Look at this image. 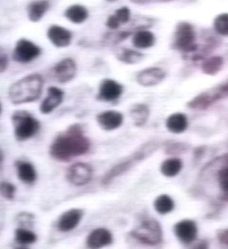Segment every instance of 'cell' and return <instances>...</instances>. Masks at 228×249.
I'll return each instance as SVG.
<instances>
[{
    "label": "cell",
    "mask_w": 228,
    "mask_h": 249,
    "mask_svg": "<svg viewBox=\"0 0 228 249\" xmlns=\"http://www.w3.org/2000/svg\"><path fill=\"white\" fill-rule=\"evenodd\" d=\"M90 146L91 143L84 135L82 125L71 124L65 132L54 139L50 147V154L54 160L68 162L73 158L86 154Z\"/></svg>",
    "instance_id": "obj_1"
},
{
    "label": "cell",
    "mask_w": 228,
    "mask_h": 249,
    "mask_svg": "<svg viewBox=\"0 0 228 249\" xmlns=\"http://www.w3.org/2000/svg\"><path fill=\"white\" fill-rule=\"evenodd\" d=\"M43 87V79L40 74H29L12 84L8 96L14 105L34 102L41 96Z\"/></svg>",
    "instance_id": "obj_2"
},
{
    "label": "cell",
    "mask_w": 228,
    "mask_h": 249,
    "mask_svg": "<svg viewBox=\"0 0 228 249\" xmlns=\"http://www.w3.org/2000/svg\"><path fill=\"white\" fill-rule=\"evenodd\" d=\"M12 122L14 135L18 141H25L35 136L40 129V122L27 111L18 110L13 113Z\"/></svg>",
    "instance_id": "obj_3"
},
{
    "label": "cell",
    "mask_w": 228,
    "mask_h": 249,
    "mask_svg": "<svg viewBox=\"0 0 228 249\" xmlns=\"http://www.w3.org/2000/svg\"><path fill=\"white\" fill-rule=\"evenodd\" d=\"M132 233L133 237L147 245H156L162 241L161 226L153 219L143 221Z\"/></svg>",
    "instance_id": "obj_4"
},
{
    "label": "cell",
    "mask_w": 228,
    "mask_h": 249,
    "mask_svg": "<svg viewBox=\"0 0 228 249\" xmlns=\"http://www.w3.org/2000/svg\"><path fill=\"white\" fill-rule=\"evenodd\" d=\"M195 34L192 25L186 22H181L177 24L175 33L174 43L172 47L186 53L193 52L197 46L194 43Z\"/></svg>",
    "instance_id": "obj_5"
},
{
    "label": "cell",
    "mask_w": 228,
    "mask_h": 249,
    "mask_svg": "<svg viewBox=\"0 0 228 249\" xmlns=\"http://www.w3.org/2000/svg\"><path fill=\"white\" fill-rule=\"evenodd\" d=\"M41 54L40 47L28 39L22 38L16 43L12 58L18 63H30Z\"/></svg>",
    "instance_id": "obj_6"
},
{
    "label": "cell",
    "mask_w": 228,
    "mask_h": 249,
    "mask_svg": "<svg viewBox=\"0 0 228 249\" xmlns=\"http://www.w3.org/2000/svg\"><path fill=\"white\" fill-rule=\"evenodd\" d=\"M93 168L85 163H76L67 171V179L75 186H82L88 183L93 178Z\"/></svg>",
    "instance_id": "obj_7"
},
{
    "label": "cell",
    "mask_w": 228,
    "mask_h": 249,
    "mask_svg": "<svg viewBox=\"0 0 228 249\" xmlns=\"http://www.w3.org/2000/svg\"><path fill=\"white\" fill-rule=\"evenodd\" d=\"M124 87L119 82L112 79H105L101 82L99 88L97 100L105 102H112L118 100L122 95Z\"/></svg>",
    "instance_id": "obj_8"
},
{
    "label": "cell",
    "mask_w": 228,
    "mask_h": 249,
    "mask_svg": "<svg viewBox=\"0 0 228 249\" xmlns=\"http://www.w3.org/2000/svg\"><path fill=\"white\" fill-rule=\"evenodd\" d=\"M52 74L56 82L62 84L67 83L75 76L76 64L73 59H62L53 67Z\"/></svg>",
    "instance_id": "obj_9"
},
{
    "label": "cell",
    "mask_w": 228,
    "mask_h": 249,
    "mask_svg": "<svg viewBox=\"0 0 228 249\" xmlns=\"http://www.w3.org/2000/svg\"><path fill=\"white\" fill-rule=\"evenodd\" d=\"M165 76L166 73L164 70L160 68L152 67L140 71L137 74L136 80L140 85L143 87H153L162 82Z\"/></svg>",
    "instance_id": "obj_10"
},
{
    "label": "cell",
    "mask_w": 228,
    "mask_h": 249,
    "mask_svg": "<svg viewBox=\"0 0 228 249\" xmlns=\"http://www.w3.org/2000/svg\"><path fill=\"white\" fill-rule=\"evenodd\" d=\"M47 36L51 43L57 48L70 46L72 41V32L60 25H51L47 31Z\"/></svg>",
    "instance_id": "obj_11"
},
{
    "label": "cell",
    "mask_w": 228,
    "mask_h": 249,
    "mask_svg": "<svg viewBox=\"0 0 228 249\" xmlns=\"http://www.w3.org/2000/svg\"><path fill=\"white\" fill-rule=\"evenodd\" d=\"M124 121V116L114 110L105 111L97 115V122L105 131H112L119 128Z\"/></svg>",
    "instance_id": "obj_12"
},
{
    "label": "cell",
    "mask_w": 228,
    "mask_h": 249,
    "mask_svg": "<svg viewBox=\"0 0 228 249\" xmlns=\"http://www.w3.org/2000/svg\"><path fill=\"white\" fill-rule=\"evenodd\" d=\"M64 98V92L56 87H50L48 89L47 96L40 106V112L43 114H49L53 112L58 106L61 105Z\"/></svg>",
    "instance_id": "obj_13"
},
{
    "label": "cell",
    "mask_w": 228,
    "mask_h": 249,
    "mask_svg": "<svg viewBox=\"0 0 228 249\" xmlns=\"http://www.w3.org/2000/svg\"><path fill=\"white\" fill-rule=\"evenodd\" d=\"M175 233L183 243H190L196 238L197 228L194 222L189 220L178 222L175 227Z\"/></svg>",
    "instance_id": "obj_14"
},
{
    "label": "cell",
    "mask_w": 228,
    "mask_h": 249,
    "mask_svg": "<svg viewBox=\"0 0 228 249\" xmlns=\"http://www.w3.org/2000/svg\"><path fill=\"white\" fill-rule=\"evenodd\" d=\"M112 241V233L105 229H97L89 234L87 244L89 249H100L111 244Z\"/></svg>",
    "instance_id": "obj_15"
},
{
    "label": "cell",
    "mask_w": 228,
    "mask_h": 249,
    "mask_svg": "<svg viewBox=\"0 0 228 249\" xmlns=\"http://www.w3.org/2000/svg\"><path fill=\"white\" fill-rule=\"evenodd\" d=\"M82 216L81 210H70L67 211L66 213L62 214L59 219L58 229L62 232H67L70 230H74V228L79 224Z\"/></svg>",
    "instance_id": "obj_16"
},
{
    "label": "cell",
    "mask_w": 228,
    "mask_h": 249,
    "mask_svg": "<svg viewBox=\"0 0 228 249\" xmlns=\"http://www.w3.org/2000/svg\"><path fill=\"white\" fill-rule=\"evenodd\" d=\"M129 114L133 124L138 127H141L147 122L148 118L150 116V109L145 104L137 103L131 107Z\"/></svg>",
    "instance_id": "obj_17"
},
{
    "label": "cell",
    "mask_w": 228,
    "mask_h": 249,
    "mask_svg": "<svg viewBox=\"0 0 228 249\" xmlns=\"http://www.w3.org/2000/svg\"><path fill=\"white\" fill-rule=\"evenodd\" d=\"M51 7L49 1H34L28 5V18L31 22L36 23L42 19Z\"/></svg>",
    "instance_id": "obj_18"
},
{
    "label": "cell",
    "mask_w": 228,
    "mask_h": 249,
    "mask_svg": "<svg viewBox=\"0 0 228 249\" xmlns=\"http://www.w3.org/2000/svg\"><path fill=\"white\" fill-rule=\"evenodd\" d=\"M166 127L172 133H182L188 127L187 116L182 113L171 114L167 119Z\"/></svg>",
    "instance_id": "obj_19"
},
{
    "label": "cell",
    "mask_w": 228,
    "mask_h": 249,
    "mask_svg": "<svg viewBox=\"0 0 228 249\" xmlns=\"http://www.w3.org/2000/svg\"><path fill=\"white\" fill-rule=\"evenodd\" d=\"M65 17L70 22L74 23H82L88 18V9L81 4H73L65 11Z\"/></svg>",
    "instance_id": "obj_20"
},
{
    "label": "cell",
    "mask_w": 228,
    "mask_h": 249,
    "mask_svg": "<svg viewBox=\"0 0 228 249\" xmlns=\"http://www.w3.org/2000/svg\"><path fill=\"white\" fill-rule=\"evenodd\" d=\"M155 42L156 37L154 34L146 30L136 32L132 37V44L138 49H149L154 45Z\"/></svg>",
    "instance_id": "obj_21"
},
{
    "label": "cell",
    "mask_w": 228,
    "mask_h": 249,
    "mask_svg": "<svg viewBox=\"0 0 228 249\" xmlns=\"http://www.w3.org/2000/svg\"><path fill=\"white\" fill-rule=\"evenodd\" d=\"M116 58L121 62L126 64H137L143 59V54L139 51H133L126 48H120L115 51Z\"/></svg>",
    "instance_id": "obj_22"
},
{
    "label": "cell",
    "mask_w": 228,
    "mask_h": 249,
    "mask_svg": "<svg viewBox=\"0 0 228 249\" xmlns=\"http://www.w3.org/2000/svg\"><path fill=\"white\" fill-rule=\"evenodd\" d=\"M17 169L18 176L23 183H32L36 180V172L31 163L18 161L17 163Z\"/></svg>",
    "instance_id": "obj_23"
},
{
    "label": "cell",
    "mask_w": 228,
    "mask_h": 249,
    "mask_svg": "<svg viewBox=\"0 0 228 249\" xmlns=\"http://www.w3.org/2000/svg\"><path fill=\"white\" fill-rule=\"evenodd\" d=\"M182 168V161L178 159H169L165 160L161 165L162 175L172 178L177 175Z\"/></svg>",
    "instance_id": "obj_24"
},
{
    "label": "cell",
    "mask_w": 228,
    "mask_h": 249,
    "mask_svg": "<svg viewBox=\"0 0 228 249\" xmlns=\"http://www.w3.org/2000/svg\"><path fill=\"white\" fill-rule=\"evenodd\" d=\"M133 160L136 161L135 159L132 158V160H126V161H124L122 163L117 164L116 166L112 168V170L107 172L106 175L105 176V178H103V183L108 184L112 179L115 178L118 176L121 175V174L124 173L125 171H128L129 168L132 166Z\"/></svg>",
    "instance_id": "obj_25"
},
{
    "label": "cell",
    "mask_w": 228,
    "mask_h": 249,
    "mask_svg": "<svg viewBox=\"0 0 228 249\" xmlns=\"http://www.w3.org/2000/svg\"><path fill=\"white\" fill-rule=\"evenodd\" d=\"M154 206L159 214H168L174 209V202L167 195H161L155 200Z\"/></svg>",
    "instance_id": "obj_26"
},
{
    "label": "cell",
    "mask_w": 228,
    "mask_h": 249,
    "mask_svg": "<svg viewBox=\"0 0 228 249\" xmlns=\"http://www.w3.org/2000/svg\"><path fill=\"white\" fill-rule=\"evenodd\" d=\"M223 64L222 58L220 56H214L212 58L207 60L203 65L202 70L205 74H216L219 70H221V66Z\"/></svg>",
    "instance_id": "obj_27"
},
{
    "label": "cell",
    "mask_w": 228,
    "mask_h": 249,
    "mask_svg": "<svg viewBox=\"0 0 228 249\" xmlns=\"http://www.w3.org/2000/svg\"><path fill=\"white\" fill-rule=\"evenodd\" d=\"M131 32L129 31H120V32H112L105 34L103 39V43L110 45H115L127 38Z\"/></svg>",
    "instance_id": "obj_28"
},
{
    "label": "cell",
    "mask_w": 228,
    "mask_h": 249,
    "mask_svg": "<svg viewBox=\"0 0 228 249\" xmlns=\"http://www.w3.org/2000/svg\"><path fill=\"white\" fill-rule=\"evenodd\" d=\"M16 240L21 244H31L36 241V236L30 230L19 229L16 231Z\"/></svg>",
    "instance_id": "obj_29"
},
{
    "label": "cell",
    "mask_w": 228,
    "mask_h": 249,
    "mask_svg": "<svg viewBox=\"0 0 228 249\" xmlns=\"http://www.w3.org/2000/svg\"><path fill=\"white\" fill-rule=\"evenodd\" d=\"M214 29L219 34L228 36V13L217 17L214 20Z\"/></svg>",
    "instance_id": "obj_30"
},
{
    "label": "cell",
    "mask_w": 228,
    "mask_h": 249,
    "mask_svg": "<svg viewBox=\"0 0 228 249\" xmlns=\"http://www.w3.org/2000/svg\"><path fill=\"white\" fill-rule=\"evenodd\" d=\"M152 25V20L147 17H141V16H137L135 19L132 21L131 27L133 28L134 30L138 31H144V29L151 27Z\"/></svg>",
    "instance_id": "obj_31"
},
{
    "label": "cell",
    "mask_w": 228,
    "mask_h": 249,
    "mask_svg": "<svg viewBox=\"0 0 228 249\" xmlns=\"http://www.w3.org/2000/svg\"><path fill=\"white\" fill-rule=\"evenodd\" d=\"M114 15L116 17L117 19L119 20L120 24H124L130 21L131 11L127 6H123V7L118 9Z\"/></svg>",
    "instance_id": "obj_32"
},
{
    "label": "cell",
    "mask_w": 228,
    "mask_h": 249,
    "mask_svg": "<svg viewBox=\"0 0 228 249\" xmlns=\"http://www.w3.org/2000/svg\"><path fill=\"white\" fill-rule=\"evenodd\" d=\"M1 194L4 198L12 200L15 196L16 188L13 184L8 182L1 183Z\"/></svg>",
    "instance_id": "obj_33"
},
{
    "label": "cell",
    "mask_w": 228,
    "mask_h": 249,
    "mask_svg": "<svg viewBox=\"0 0 228 249\" xmlns=\"http://www.w3.org/2000/svg\"><path fill=\"white\" fill-rule=\"evenodd\" d=\"M219 183L221 189L228 192V168L223 169L219 174Z\"/></svg>",
    "instance_id": "obj_34"
},
{
    "label": "cell",
    "mask_w": 228,
    "mask_h": 249,
    "mask_svg": "<svg viewBox=\"0 0 228 249\" xmlns=\"http://www.w3.org/2000/svg\"><path fill=\"white\" fill-rule=\"evenodd\" d=\"M106 26L111 29V30H116L118 28L120 27V24L119 20L117 19L116 17L113 14V15H110L108 17V18L106 20Z\"/></svg>",
    "instance_id": "obj_35"
},
{
    "label": "cell",
    "mask_w": 228,
    "mask_h": 249,
    "mask_svg": "<svg viewBox=\"0 0 228 249\" xmlns=\"http://www.w3.org/2000/svg\"><path fill=\"white\" fill-rule=\"evenodd\" d=\"M9 61L6 54H3V52H1V56H0V70L1 73H4V71L7 69Z\"/></svg>",
    "instance_id": "obj_36"
},
{
    "label": "cell",
    "mask_w": 228,
    "mask_h": 249,
    "mask_svg": "<svg viewBox=\"0 0 228 249\" xmlns=\"http://www.w3.org/2000/svg\"><path fill=\"white\" fill-rule=\"evenodd\" d=\"M221 240L224 241L225 243H227L228 245V231H227L224 234H222V236H221Z\"/></svg>",
    "instance_id": "obj_37"
},
{
    "label": "cell",
    "mask_w": 228,
    "mask_h": 249,
    "mask_svg": "<svg viewBox=\"0 0 228 249\" xmlns=\"http://www.w3.org/2000/svg\"></svg>",
    "instance_id": "obj_38"
}]
</instances>
